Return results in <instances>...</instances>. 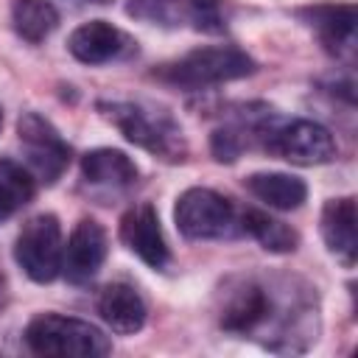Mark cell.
Listing matches in <instances>:
<instances>
[{
	"instance_id": "obj_1",
	"label": "cell",
	"mask_w": 358,
	"mask_h": 358,
	"mask_svg": "<svg viewBox=\"0 0 358 358\" xmlns=\"http://www.w3.org/2000/svg\"><path fill=\"white\" fill-rule=\"evenodd\" d=\"M218 327L271 352H305L319 338L316 288L288 274H232L218 288Z\"/></svg>"
},
{
	"instance_id": "obj_2",
	"label": "cell",
	"mask_w": 358,
	"mask_h": 358,
	"mask_svg": "<svg viewBox=\"0 0 358 358\" xmlns=\"http://www.w3.org/2000/svg\"><path fill=\"white\" fill-rule=\"evenodd\" d=\"M241 123L246 129L249 148H260L268 157L285 159L291 165H324L336 159L338 145L333 134L308 117H285L266 103H249L238 109Z\"/></svg>"
},
{
	"instance_id": "obj_3",
	"label": "cell",
	"mask_w": 358,
	"mask_h": 358,
	"mask_svg": "<svg viewBox=\"0 0 358 358\" xmlns=\"http://www.w3.org/2000/svg\"><path fill=\"white\" fill-rule=\"evenodd\" d=\"M98 112L137 148L162 162L187 159V137L179 120L151 101H98Z\"/></svg>"
},
{
	"instance_id": "obj_4",
	"label": "cell",
	"mask_w": 358,
	"mask_h": 358,
	"mask_svg": "<svg viewBox=\"0 0 358 358\" xmlns=\"http://www.w3.org/2000/svg\"><path fill=\"white\" fill-rule=\"evenodd\" d=\"M255 73V59L238 45H204L193 48L185 56L165 62L154 70V78L179 87L185 92H201L227 81H238Z\"/></svg>"
},
{
	"instance_id": "obj_5",
	"label": "cell",
	"mask_w": 358,
	"mask_h": 358,
	"mask_svg": "<svg viewBox=\"0 0 358 358\" xmlns=\"http://www.w3.org/2000/svg\"><path fill=\"white\" fill-rule=\"evenodd\" d=\"M25 344L34 355H56V358H98L112 350V341L95 324L62 316V313H39L25 327Z\"/></svg>"
},
{
	"instance_id": "obj_6",
	"label": "cell",
	"mask_w": 358,
	"mask_h": 358,
	"mask_svg": "<svg viewBox=\"0 0 358 358\" xmlns=\"http://www.w3.org/2000/svg\"><path fill=\"white\" fill-rule=\"evenodd\" d=\"M173 221L187 241H229L241 235V213L210 187H187L176 199Z\"/></svg>"
},
{
	"instance_id": "obj_7",
	"label": "cell",
	"mask_w": 358,
	"mask_h": 358,
	"mask_svg": "<svg viewBox=\"0 0 358 358\" xmlns=\"http://www.w3.org/2000/svg\"><path fill=\"white\" fill-rule=\"evenodd\" d=\"M62 227L53 213L28 218L14 241V260L34 282H53L62 274Z\"/></svg>"
},
{
	"instance_id": "obj_8",
	"label": "cell",
	"mask_w": 358,
	"mask_h": 358,
	"mask_svg": "<svg viewBox=\"0 0 358 358\" xmlns=\"http://www.w3.org/2000/svg\"><path fill=\"white\" fill-rule=\"evenodd\" d=\"M17 140L25 151L28 171L39 182L53 185L62 179L70 165L73 148L48 117H42L39 112H22L17 120Z\"/></svg>"
},
{
	"instance_id": "obj_9",
	"label": "cell",
	"mask_w": 358,
	"mask_h": 358,
	"mask_svg": "<svg viewBox=\"0 0 358 358\" xmlns=\"http://www.w3.org/2000/svg\"><path fill=\"white\" fill-rule=\"evenodd\" d=\"M137 179L140 171L134 159L117 148H92L81 157V185L101 204H112L131 193Z\"/></svg>"
},
{
	"instance_id": "obj_10",
	"label": "cell",
	"mask_w": 358,
	"mask_h": 358,
	"mask_svg": "<svg viewBox=\"0 0 358 358\" xmlns=\"http://www.w3.org/2000/svg\"><path fill=\"white\" fill-rule=\"evenodd\" d=\"M120 241L148 268H154V271L168 268L171 249H168V241H165L159 215H157V210L148 201L134 204V207H129L123 213V218H120Z\"/></svg>"
},
{
	"instance_id": "obj_11",
	"label": "cell",
	"mask_w": 358,
	"mask_h": 358,
	"mask_svg": "<svg viewBox=\"0 0 358 358\" xmlns=\"http://www.w3.org/2000/svg\"><path fill=\"white\" fill-rule=\"evenodd\" d=\"M67 50L81 64H109L137 53V42L106 20H90L70 34Z\"/></svg>"
},
{
	"instance_id": "obj_12",
	"label": "cell",
	"mask_w": 358,
	"mask_h": 358,
	"mask_svg": "<svg viewBox=\"0 0 358 358\" xmlns=\"http://www.w3.org/2000/svg\"><path fill=\"white\" fill-rule=\"evenodd\" d=\"M106 249H109V241L103 227L92 218H81L73 227L62 255V274L67 277V282L87 285L101 271L106 260Z\"/></svg>"
},
{
	"instance_id": "obj_13",
	"label": "cell",
	"mask_w": 358,
	"mask_h": 358,
	"mask_svg": "<svg viewBox=\"0 0 358 358\" xmlns=\"http://www.w3.org/2000/svg\"><path fill=\"white\" fill-rule=\"evenodd\" d=\"M310 31L319 36L322 48L336 59H352L355 53V6L352 3H316L299 11Z\"/></svg>"
},
{
	"instance_id": "obj_14",
	"label": "cell",
	"mask_w": 358,
	"mask_h": 358,
	"mask_svg": "<svg viewBox=\"0 0 358 358\" xmlns=\"http://www.w3.org/2000/svg\"><path fill=\"white\" fill-rule=\"evenodd\" d=\"M98 313L106 322V327L117 336H134L143 330L148 319V305L143 294L131 282H109L98 294Z\"/></svg>"
},
{
	"instance_id": "obj_15",
	"label": "cell",
	"mask_w": 358,
	"mask_h": 358,
	"mask_svg": "<svg viewBox=\"0 0 358 358\" xmlns=\"http://www.w3.org/2000/svg\"><path fill=\"white\" fill-rule=\"evenodd\" d=\"M355 199L352 196H341V199H330L322 207V238L330 255H336V260H341L347 268L355 266V255H358V235H355Z\"/></svg>"
},
{
	"instance_id": "obj_16",
	"label": "cell",
	"mask_w": 358,
	"mask_h": 358,
	"mask_svg": "<svg viewBox=\"0 0 358 358\" xmlns=\"http://www.w3.org/2000/svg\"><path fill=\"white\" fill-rule=\"evenodd\" d=\"M243 185L257 201H263L271 210H282V213L302 207V201L308 199V185L299 176L280 173V171L252 173L243 179Z\"/></svg>"
},
{
	"instance_id": "obj_17",
	"label": "cell",
	"mask_w": 358,
	"mask_h": 358,
	"mask_svg": "<svg viewBox=\"0 0 358 358\" xmlns=\"http://www.w3.org/2000/svg\"><path fill=\"white\" fill-rule=\"evenodd\" d=\"M241 232L255 238L271 255H288L299 246V232L294 227H288L285 221H280L263 210H255V207H246L241 213Z\"/></svg>"
},
{
	"instance_id": "obj_18",
	"label": "cell",
	"mask_w": 358,
	"mask_h": 358,
	"mask_svg": "<svg viewBox=\"0 0 358 358\" xmlns=\"http://www.w3.org/2000/svg\"><path fill=\"white\" fill-rule=\"evenodd\" d=\"M11 25L20 39L39 45L59 28V11L48 0H11Z\"/></svg>"
},
{
	"instance_id": "obj_19",
	"label": "cell",
	"mask_w": 358,
	"mask_h": 358,
	"mask_svg": "<svg viewBox=\"0 0 358 358\" xmlns=\"http://www.w3.org/2000/svg\"><path fill=\"white\" fill-rule=\"evenodd\" d=\"M34 193H36L34 173L8 157H0V221L20 213L34 199Z\"/></svg>"
},
{
	"instance_id": "obj_20",
	"label": "cell",
	"mask_w": 358,
	"mask_h": 358,
	"mask_svg": "<svg viewBox=\"0 0 358 358\" xmlns=\"http://www.w3.org/2000/svg\"><path fill=\"white\" fill-rule=\"evenodd\" d=\"M126 11L134 20L176 28L185 22V0H126Z\"/></svg>"
},
{
	"instance_id": "obj_21",
	"label": "cell",
	"mask_w": 358,
	"mask_h": 358,
	"mask_svg": "<svg viewBox=\"0 0 358 358\" xmlns=\"http://www.w3.org/2000/svg\"><path fill=\"white\" fill-rule=\"evenodd\" d=\"M185 22H190L201 34H224V0H185Z\"/></svg>"
},
{
	"instance_id": "obj_22",
	"label": "cell",
	"mask_w": 358,
	"mask_h": 358,
	"mask_svg": "<svg viewBox=\"0 0 358 358\" xmlns=\"http://www.w3.org/2000/svg\"><path fill=\"white\" fill-rule=\"evenodd\" d=\"M3 302H6V277L0 271V308H3Z\"/></svg>"
},
{
	"instance_id": "obj_23",
	"label": "cell",
	"mask_w": 358,
	"mask_h": 358,
	"mask_svg": "<svg viewBox=\"0 0 358 358\" xmlns=\"http://www.w3.org/2000/svg\"><path fill=\"white\" fill-rule=\"evenodd\" d=\"M87 3H98V6H106V3H112V0H87Z\"/></svg>"
},
{
	"instance_id": "obj_24",
	"label": "cell",
	"mask_w": 358,
	"mask_h": 358,
	"mask_svg": "<svg viewBox=\"0 0 358 358\" xmlns=\"http://www.w3.org/2000/svg\"><path fill=\"white\" fill-rule=\"evenodd\" d=\"M0 126H3V109H0Z\"/></svg>"
}]
</instances>
